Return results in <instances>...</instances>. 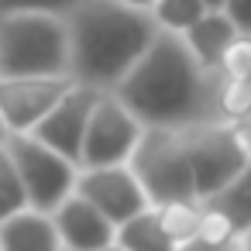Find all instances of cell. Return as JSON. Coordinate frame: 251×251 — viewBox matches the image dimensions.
<instances>
[{
  "label": "cell",
  "instance_id": "29",
  "mask_svg": "<svg viewBox=\"0 0 251 251\" xmlns=\"http://www.w3.org/2000/svg\"><path fill=\"white\" fill-rule=\"evenodd\" d=\"M7 138V127H4V121H0V141H4Z\"/></svg>",
  "mask_w": 251,
  "mask_h": 251
},
{
  "label": "cell",
  "instance_id": "16",
  "mask_svg": "<svg viewBox=\"0 0 251 251\" xmlns=\"http://www.w3.org/2000/svg\"><path fill=\"white\" fill-rule=\"evenodd\" d=\"M155 217H158L162 230L176 244H182L200 227V200H172V203H162V206H155Z\"/></svg>",
  "mask_w": 251,
  "mask_h": 251
},
{
  "label": "cell",
  "instance_id": "24",
  "mask_svg": "<svg viewBox=\"0 0 251 251\" xmlns=\"http://www.w3.org/2000/svg\"><path fill=\"white\" fill-rule=\"evenodd\" d=\"M241 138H244V145H248V151H251V114H248V124H244V131H241Z\"/></svg>",
  "mask_w": 251,
  "mask_h": 251
},
{
  "label": "cell",
  "instance_id": "6",
  "mask_svg": "<svg viewBox=\"0 0 251 251\" xmlns=\"http://www.w3.org/2000/svg\"><path fill=\"white\" fill-rule=\"evenodd\" d=\"M7 155L18 165V176L25 182V196L28 206L38 213H52L76 186V165L69 158H62L59 151H52L49 145H42L38 138H31L28 131H11V138H4Z\"/></svg>",
  "mask_w": 251,
  "mask_h": 251
},
{
  "label": "cell",
  "instance_id": "1",
  "mask_svg": "<svg viewBox=\"0 0 251 251\" xmlns=\"http://www.w3.org/2000/svg\"><path fill=\"white\" fill-rule=\"evenodd\" d=\"M176 31H155L141 59L114 83V97L141 127H189L213 107L210 83Z\"/></svg>",
  "mask_w": 251,
  "mask_h": 251
},
{
  "label": "cell",
  "instance_id": "30",
  "mask_svg": "<svg viewBox=\"0 0 251 251\" xmlns=\"http://www.w3.org/2000/svg\"><path fill=\"white\" fill-rule=\"evenodd\" d=\"M59 251H73V248H59Z\"/></svg>",
  "mask_w": 251,
  "mask_h": 251
},
{
  "label": "cell",
  "instance_id": "11",
  "mask_svg": "<svg viewBox=\"0 0 251 251\" xmlns=\"http://www.w3.org/2000/svg\"><path fill=\"white\" fill-rule=\"evenodd\" d=\"M52 224L59 230V241L73 251H97L103 244L114 241V224L90 203L83 200L79 193L76 196H66L55 210H52Z\"/></svg>",
  "mask_w": 251,
  "mask_h": 251
},
{
  "label": "cell",
  "instance_id": "9",
  "mask_svg": "<svg viewBox=\"0 0 251 251\" xmlns=\"http://www.w3.org/2000/svg\"><path fill=\"white\" fill-rule=\"evenodd\" d=\"M97 100H100V90H97V86L73 83V86L59 97V103H55L28 134L38 138L42 145H49L52 151H59L62 158H69L73 165H79L83 131H86V121H90V110H93Z\"/></svg>",
  "mask_w": 251,
  "mask_h": 251
},
{
  "label": "cell",
  "instance_id": "4",
  "mask_svg": "<svg viewBox=\"0 0 251 251\" xmlns=\"http://www.w3.org/2000/svg\"><path fill=\"white\" fill-rule=\"evenodd\" d=\"M127 169L134 172L151 206H162L172 200H196L193 172L176 127H141L127 155Z\"/></svg>",
  "mask_w": 251,
  "mask_h": 251
},
{
  "label": "cell",
  "instance_id": "15",
  "mask_svg": "<svg viewBox=\"0 0 251 251\" xmlns=\"http://www.w3.org/2000/svg\"><path fill=\"white\" fill-rule=\"evenodd\" d=\"M114 244H121L124 251H176V241L162 230L155 206H145L134 217H127L124 224H117Z\"/></svg>",
  "mask_w": 251,
  "mask_h": 251
},
{
  "label": "cell",
  "instance_id": "23",
  "mask_svg": "<svg viewBox=\"0 0 251 251\" xmlns=\"http://www.w3.org/2000/svg\"><path fill=\"white\" fill-rule=\"evenodd\" d=\"M176 251H241V241H230V244H217V241H206L200 234L186 237L182 244H176Z\"/></svg>",
  "mask_w": 251,
  "mask_h": 251
},
{
  "label": "cell",
  "instance_id": "20",
  "mask_svg": "<svg viewBox=\"0 0 251 251\" xmlns=\"http://www.w3.org/2000/svg\"><path fill=\"white\" fill-rule=\"evenodd\" d=\"M220 69L227 76H251V35H237L227 45V52L220 59Z\"/></svg>",
  "mask_w": 251,
  "mask_h": 251
},
{
  "label": "cell",
  "instance_id": "10",
  "mask_svg": "<svg viewBox=\"0 0 251 251\" xmlns=\"http://www.w3.org/2000/svg\"><path fill=\"white\" fill-rule=\"evenodd\" d=\"M83 200H90L114 227L124 224L127 217H134L138 210L151 206L148 196L141 193L134 172L121 162V165H100V169H86L76 186H73Z\"/></svg>",
  "mask_w": 251,
  "mask_h": 251
},
{
  "label": "cell",
  "instance_id": "25",
  "mask_svg": "<svg viewBox=\"0 0 251 251\" xmlns=\"http://www.w3.org/2000/svg\"><path fill=\"white\" fill-rule=\"evenodd\" d=\"M241 251H251V227L241 234Z\"/></svg>",
  "mask_w": 251,
  "mask_h": 251
},
{
  "label": "cell",
  "instance_id": "13",
  "mask_svg": "<svg viewBox=\"0 0 251 251\" xmlns=\"http://www.w3.org/2000/svg\"><path fill=\"white\" fill-rule=\"evenodd\" d=\"M234 38H237V28L230 25V18L224 11H206L182 35V42L189 45V52L196 55V62L203 69H220V59Z\"/></svg>",
  "mask_w": 251,
  "mask_h": 251
},
{
  "label": "cell",
  "instance_id": "19",
  "mask_svg": "<svg viewBox=\"0 0 251 251\" xmlns=\"http://www.w3.org/2000/svg\"><path fill=\"white\" fill-rule=\"evenodd\" d=\"M155 21L169 31H186L196 18L206 14V4L203 0H155Z\"/></svg>",
  "mask_w": 251,
  "mask_h": 251
},
{
  "label": "cell",
  "instance_id": "26",
  "mask_svg": "<svg viewBox=\"0 0 251 251\" xmlns=\"http://www.w3.org/2000/svg\"><path fill=\"white\" fill-rule=\"evenodd\" d=\"M121 4H131V7H151L155 0H121Z\"/></svg>",
  "mask_w": 251,
  "mask_h": 251
},
{
  "label": "cell",
  "instance_id": "5",
  "mask_svg": "<svg viewBox=\"0 0 251 251\" xmlns=\"http://www.w3.org/2000/svg\"><path fill=\"white\" fill-rule=\"evenodd\" d=\"M179 138H182V151H186V162H189V172H193L196 200L213 196L251 158L241 131L230 127V124H206V121H200V124L179 127Z\"/></svg>",
  "mask_w": 251,
  "mask_h": 251
},
{
  "label": "cell",
  "instance_id": "14",
  "mask_svg": "<svg viewBox=\"0 0 251 251\" xmlns=\"http://www.w3.org/2000/svg\"><path fill=\"white\" fill-rule=\"evenodd\" d=\"M203 206H213L217 213H224L227 217V224L234 227V234L241 237L248 227H251V158L244 162V169L227 182V186H220L213 196H206V200H200Z\"/></svg>",
  "mask_w": 251,
  "mask_h": 251
},
{
  "label": "cell",
  "instance_id": "28",
  "mask_svg": "<svg viewBox=\"0 0 251 251\" xmlns=\"http://www.w3.org/2000/svg\"><path fill=\"white\" fill-rule=\"evenodd\" d=\"M97 251H124V248H121V244H114V241H110V244H103V248H97Z\"/></svg>",
  "mask_w": 251,
  "mask_h": 251
},
{
  "label": "cell",
  "instance_id": "7",
  "mask_svg": "<svg viewBox=\"0 0 251 251\" xmlns=\"http://www.w3.org/2000/svg\"><path fill=\"white\" fill-rule=\"evenodd\" d=\"M141 134V124L121 107L117 97H103L93 103L83 145H79V165L83 169H100V165H121L127 162L134 141Z\"/></svg>",
  "mask_w": 251,
  "mask_h": 251
},
{
  "label": "cell",
  "instance_id": "2",
  "mask_svg": "<svg viewBox=\"0 0 251 251\" xmlns=\"http://www.w3.org/2000/svg\"><path fill=\"white\" fill-rule=\"evenodd\" d=\"M158 21L121 0H76L69 38V76L86 86H114L151 45Z\"/></svg>",
  "mask_w": 251,
  "mask_h": 251
},
{
  "label": "cell",
  "instance_id": "12",
  "mask_svg": "<svg viewBox=\"0 0 251 251\" xmlns=\"http://www.w3.org/2000/svg\"><path fill=\"white\" fill-rule=\"evenodd\" d=\"M59 230L49 213H38L31 206L0 220V251H59Z\"/></svg>",
  "mask_w": 251,
  "mask_h": 251
},
{
  "label": "cell",
  "instance_id": "18",
  "mask_svg": "<svg viewBox=\"0 0 251 251\" xmlns=\"http://www.w3.org/2000/svg\"><path fill=\"white\" fill-rule=\"evenodd\" d=\"M25 206H28L25 182H21V176H18L14 158L7 155L4 141H0V220L11 217V213H18V210H25Z\"/></svg>",
  "mask_w": 251,
  "mask_h": 251
},
{
  "label": "cell",
  "instance_id": "27",
  "mask_svg": "<svg viewBox=\"0 0 251 251\" xmlns=\"http://www.w3.org/2000/svg\"><path fill=\"white\" fill-rule=\"evenodd\" d=\"M203 4H206V11H220V7H224V0H203Z\"/></svg>",
  "mask_w": 251,
  "mask_h": 251
},
{
  "label": "cell",
  "instance_id": "3",
  "mask_svg": "<svg viewBox=\"0 0 251 251\" xmlns=\"http://www.w3.org/2000/svg\"><path fill=\"white\" fill-rule=\"evenodd\" d=\"M0 76H69V38L55 14L0 18Z\"/></svg>",
  "mask_w": 251,
  "mask_h": 251
},
{
  "label": "cell",
  "instance_id": "22",
  "mask_svg": "<svg viewBox=\"0 0 251 251\" xmlns=\"http://www.w3.org/2000/svg\"><path fill=\"white\" fill-rule=\"evenodd\" d=\"M220 11L230 18L237 35H251V0H224Z\"/></svg>",
  "mask_w": 251,
  "mask_h": 251
},
{
  "label": "cell",
  "instance_id": "8",
  "mask_svg": "<svg viewBox=\"0 0 251 251\" xmlns=\"http://www.w3.org/2000/svg\"><path fill=\"white\" fill-rule=\"evenodd\" d=\"M73 76H0V121L7 131H31L73 86Z\"/></svg>",
  "mask_w": 251,
  "mask_h": 251
},
{
  "label": "cell",
  "instance_id": "21",
  "mask_svg": "<svg viewBox=\"0 0 251 251\" xmlns=\"http://www.w3.org/2000/svg\"><path fill=\"white\" fill-rule=\"evenodd\" d=\"M76 0H0V18L4 14H25V11H38V14H59V11H73Z\"/></svg>",
  "mask_w": 251,
  "mask_h": 251
},
{
  "label": "cell",
  "instance_id": "17",
  "mask_svg": "<svg viewBox=\"0 0 251 251\" xmlns=\"http://www.w3.org/2000/svg\"><path fill=\"white\" fill-rule=\"evenodd\" d=\"M213 107L227 121H241L251 114V76H227L213 97Z\"/></svg>",
  "mask_w": 251,
  "mask_h": 251
}]
</instances>
